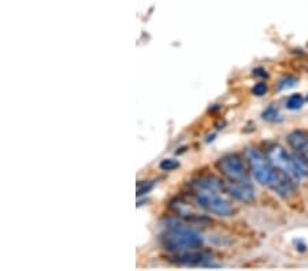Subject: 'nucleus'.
Wrapping results in <instances>:
<instances>
[{
    "label": "nucleus",
    "instance_id": "nucleus-4",
    "mask_svg": "<svg viewBox=\"0 0 308 271\" xmlns=\"http://www.w3.org/2000/svg\"><path fill=\"white\" fill-rule=\"evenodd\" d=\"M218 170L228 178L229 182H244L250 181L244 162L237 155H226L217 163Z\"/></svg>",
    "mask_w": 308,
    "mask_h": 271
},
{
    "label": "nucleus",
    "instance_id": "nucleus-11",
    "mask_svg": "<svg viewBox=\"0 0 308 271\" xmlns=\"http://www.w3.org/2000/svg\"><path fill=\"white\" fill-rule=\"evenodd\" d=\"M304 99L303 96L299 95V93H296V95H292L286 101V107L289 110H299L303 107Z\"/></svg>",
    "mask_w": 308,
    "mask_h": 271
},
{
    "label": "nucleus",
    "instance_id": "nucleus-17",
    "mask_svg": "<svg viewBox=\"0 0 308 271\" xmlns=\"http://www.w3.org/2000/svg\"><path fill=\"white\" fill-rule=\"evenodd\" d=\"M307 100H308V96H307Z\"/></svg>",
    "mask_w": 308,
    "mask_h": 271
},
{
    "label": "nucleus",
    "instance_id": "nucleus-3",
    "mask_svg": "<svg viewBox=\"0 0 308 271\" xmlns=\"http://www.w3.org/2000/svg\"><path fill=\"white\" fill-rule=\"evenodd\" d=\"M245 156L250 163L251 172L254 174L255 180L262 185H270L275 167L272 166L267 156H264L258 149H248Z\"/></svg>",
    "mask_w": 308,
    "mask_h": 271
},
{
    "label": "nucleus",
    "instance_id": "nucleus-9",
    "mask_svg": "<svg viewBox=\"0 0 308 271\" xmlns=\"http://www.w3.org/2000/svg\"><path fill=\"white\" fill-rule=\"evenodd\" d=\"M292 166L295 170V174L297 178L308 177V159L301 155H292Z\"/></svg>",
    "mask_w": 308,
    "mask_h": 271
},
{
    "label": "nucleus",
    "instance_id": "nucleus-7",
    "mask_svg": "<svg viewBox=\"0 0 308 271\" xmlns=\"http://www.w3.org/2000/svg\"><path fill=\"white\" fill-rule=\"evenodd\" d=\"M171 262L181 266H203L207 262H210L211 256L201 251H185V252H177L174 256H171Z\"/></svg>",
    "mask_w": 308,
    "mask_h": 271
},
{
    "label": "nucleus",
    "instance_id": "nucleus-15",
    "mask_svg": "<svg viewBox=\"0 0 308 271\" xmlns=\"http://www.w3.org/2000/svg\"><path fill=\"white\" fill-rule=\"evenodd\" d=\"M277 117H278V111L274 109V107H270V109L266 110L263 113V118L264 119H267V121H274Z\"/></svg>",
    "mask_w": 308,
    "mask_h": 271
},
{
    "label": "nucleus",
    "instance_id": "nucleus-8",
    "mask_svg": "<svg viewBox=\"0 0 308 271\" xmlns=\"http://www.w3.org/2000/svg\"><path fill=\"white\" fill-rule=\"evenodd\" d=\"M226 192L234 199L240 200L242 203H252L255 200V190L251 181L244 182H228Z\"/></svg>",
    "mask_w": 308,
    "mask_h": 271
},
{
    "label": "nucleus",
    "instance_id": "nucleus-13",
    "mask_svg": "<svg viewBox=\"0 0 308 271\" xmlns=\"http://www.w3.org/2000/svg\"><path fill=\"white\" fill-rule=\"evenodd\" d=\"M296 84H297V78H295V77L284 78V80L280 82V85H278V89H280V90L288 89V88H292V86H295Z\"/></svg>",
    "mask_w": 308,
    "mask_h": 271
},
{
    "label": "nucleus",
    "instance_id": "nucleus-12",
    "mask_svg": "<svg viewBox=\"0 0 308 271\" xmlns=\"http://www.w3.org/2000/svg\"><path fill=\"white\" fill-rule=\"evenodd\" d=\"M179 166V163L177 160H173V159H166V160H162L161 163V170L163 172H171V170H174Z\"/></svg>",
    "mask_w": 308,
    "mask_h": 271
},
{
    "label": "nucleus",
    "instance_id": "nucleus-2",
    "mask_svg": "<svg viewBox=\"0 0 308 271\" xmlns=\"http://www.w3.org/2000/svg\"><path fill=\"white\" fill-rule=\"evenodd\" d=\"M161 243L165 249L177 253L200 248L203 245V239L196 231L191 230L188 227L170 226L167 231L161 235Z\"/></svg>",
    "mask_w": 308,
    "mask_h": 271
},
{
    "label": "nucleus",
    "instance_id": "nucleus-16",
    "mask_svg": "<svg viewBox=\"0 0 308 271\" xmlns=\"http://www.w3.org/2000/svg\"><path fill=\"white\" fill-rule=\"evenodd\" d=\"M301 152H303V155L305 156V159H308V143L304 145V148L301 149Z\"/></svg>",
    "mask_w": 308,
    "mask_h": 271
},
{
    "label": "nucleus",
    "instance_id": "nucleus-5",
    "mask_svg": "<svg viewBox=\"0 0 308 271\" xmlns=\"http://www.w3.org/2000/svg\"><path fill=\"white\" fill-rule=\"evenodd\" d=\"M266 156H267L274 167L280 168L282 172H285L286 174H289L295 181L299 180L296 177L293 166H292V156L288 155V152L282 148L281 145H270L267 148V152H266Z\"/></svg>",
    "mask_w": 308,
    "mask_h": 271
},
{
    "label": "nucleus",
    "instance_id": "nucleus-14",
    "mask_svg": "<svg viewBox=\"0 0 308 271\" xmlns=\"http://www.w3.org/2000/svg\"><path fill=\"white\" fill-rule=\"evenodd\" d=\"M252 93H254L255 96H263L267 93V85L264 84V82H259V84H256V85L254 86V89H252Z\"/></svg>",
    "mask_w": 308,
    "mask_h": 271
},
{
    "label": "nucleus",
    "instance_id": "nucleus-1",
    "mask_svg": "<svg viewBox=\"0 0 308 271\" xmlns=\"http://www.w3.org/2000/svg\"><path fill=\"white\" fill-rule=\"evenodd\" d=\"M192 188L197 203L201 208H204L205 211L219 215V217L233 215L234 210L228 200L222 196V190H226V185H224L218 178L203 177L196 182H193Z\"/></svg>",
    "mask_w": 308,
    "mask_h": 271
},
{
    "label": "nucleus",
    "instance_id": "nucleus-6",
    "mask_svg": "<svg viewBox=\"0 0 308 271\" xmlns=\"http://www.w3.org/2000/svg\"><path fill=\"white\" fill-rule=\"evenodd\" d=\"M293 178L286 174L285 172H282L280 168L275 167V172H274V176H272V180L270 182V188H271L274 192L277 194H280L284 199H288L292 194L295 193V182H293Z\"/></svg>",
    "mask_w": 308,
    "mask_h": 271
},
{
    "label": "nucleus",
    "instance_id": "nucleus-10",
    "mask_svg": "<svg viewBox=\"0 0 308 271\" xmlns=\"http://www.w3.org/2000/svg\"><path fill=\"white\" fill-rule=\"evenodd\" d=\"M288 143L293 149L296 151H301L304 148V145L308 143V134L303 130H295L292 131L288 136Z\"/></svg>",
    "mask_w": 308,
    "mask_h": 271
}]
</instances>
